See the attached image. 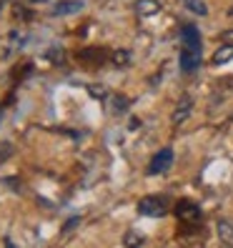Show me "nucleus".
Listing matches in <instances>:
<instances>
[{
	"label": "nucleus",
	"mask_w": 233,
	"mask_h": 248,
	"mask_svg": "<svg viewBox=\"0 0 233 248\" xmlns=\"http://www.w3.org/2000/svg\"><path fill=\"white\" fill-rule=\"evenodd\" d=\"M176 216L181 218V221H186V223H196V221H201V208L196 206V203H191V201H181L176 206Z\"/></svg>",
	"instance_id": "nucleus-4"
},
{
	"label": "nucleus",
	"mask_w": 233,
	"mask_h": 248,
	"mask_svg": "<svg viewBox=\"0 0 233 248\" xmlns=\"http://www.w3.org/2000/svg\"><path fill=\"white\" fill-rule=\"evenodd\" d=\"M166 211H168V203H166V198H161V196H145V198L138 201V213H140V216L161 218V216H166Z\"/></svg>",
	"instance_id": "nucleus-1"
},
{
	"label": "nucleus",
	"mask_w": 233,
	"mask_h": 248,
	"mask_svg": "<svg viewBox=\"0 0 233 248\" xmlns=\"http://www.w3.org/2000/svg\"><path fill=\"white\" fill-rule=\"evenodd\" d=\"M173 166V151L171 148H161L148 163V176H161Z\"/></svg>",
	"instance_id": "nucleus-2"
},
{
	"label": "nucleus",
	"mask_w": 233,
	"mask_h": 248,
	"mask_svg": "<svg viewBox=\"0 0 233 248\" xmlns=\"http://www.w3.org/2000/svg\"><path fill=\"white\" fill-rule=\"evenodd\" d=\"M183 3L191 13H196V16H208V5L203 3V0H183Z\"/></svg>",
	"instance_id": "nucleus-11"
},
{
	"label": "nucleus",
	"mask_w": 233,
	"mask_h": 248,
	"mask_svg": "<svg viewBox=\"0 0 233 248\" xmlns=\"http://www.w3.org/2000/svg\"><path fill=\"white\" fill-rule=\"evenodd\" d=\"M113 63L115 65H128L130 63V53L128 50H115L113 53Z\"/></svg>",
	"instance_id": "nucleus-12"
},
{
	"label": "nucleus",
	"mask_w": 233,
	"mask_h": 248,
	"mask_svg": "<svg viewBox=\"0 0 233 248\" xmlns=\"http://www.w3.org/2000/svg\"><path fill=\"white\" fill-rule=\"evenodd\" d=\"M233 61V46L231 43H226V46H221L216 50L213 55V65H223V63H231Z\"/></svg>",
	"instance_id": "nucleus-9"
},
{
	"label": "nucleus",
	"mask_w": 233,
	"mask_h": 248,
	"mask_svg": "<svg viewBox=\"0 0 233 248\" xmlns=\"http://www.w3.org/2000/svg\"><path fill=\"white\" fill-rule=\"evenodd\" d=\"M33 3H48V0H33Z\"/></svg>",
	"instance_id": "nucleus-15"
},
{
	"label": "nucleus",
	"mask_w": 233,
	"mask_h": 248,
	"mask_svg": "<svg viewBox=\"0 0 233 248\" xmlns=\"http://www.w3.org/2000/svg\"><path fill=\"white\" fill-rule=\"evenodd\" d=\"M216 231H218V238H221L223 243L233 246V223H228V221H218Z\"/></svg>",
	"instance_id": "nucleus-10"
},
{
	"label": "nucleus",
	"mask_w": 233,
	"mask_h": 248,
	"mask_svg": "<svg viewBox=\"0 0 233 248\" xmlns=\"http://www.w3.org/2000/svg\"><path fill=\"white\" fill-rule=\"evenodd\" d=\"M83 10V0H63V3L55 5V16H73V13Z\"/></svg>",
	"instance_id": "nucleus-5"
},
{
	"label": "nucleus",
	"mask_w": 233,
	"mask_h": 248,
	"mask_svg": "<svg viewBox=\"0 0 233 248\" xmlns=\"http://www.w3.org/2000/svg\"><path fill=\"white\" fill-rule=\"evenodd\" d=\"M191 108H193V100L191 98H183L181 103H178V108H176V113H173V123H183L186 118H188V113H191Z\"/></svg>",
	"instance_id": "nucleus-8"
},
{
	"label": "nucleus",
	"mask_w": 233,
	"mask_h": 248,
	"mask_svg": "<svg viewBox=\"0 0 233 248\" xmlns=\"http://www.w3.org/2000/svg\"><path fill=\"white\" fill-rule=\"evenodd\" d=\"M140 243H143V236H136V233L125 236V246H140Z\"/></svg>",
	"instance_id": "nucleus-13"
},
{
	"label": "nucleus",
	"mask_w": 233,
	"mask_h": 248,
	"mask_svg": "<svg viewBox=\"0 0 233 248\" xmlns=\"http://www.w3.org/2000/svg\"><path fill=\"white\" fill-rule=\"evenodd\" d=\"M223 40H228V43H233V33H226V35H223Z\"/></svg>",
	"instance_id": "nucleus-14"
},
{
	"label": "nucleus",
	"mask_w": 233,
	"mask_h": 248,
	"mask_svg": "<svg viewBox=\"0 0 233 248\" xmlns=\"http://www.w3.org/2000/svg\"><path fill=\"white\" fill-rule=\"evenodd\" d=\"M136 10H138V16L151 18V16H155V13L161 10V3H155V0H138V3H136Z\"/></svg>",
	"instance_id": "nucleus-6"
},
{
	"label": "nucleus",
	"mask_w": 233,
	"mask_h": 248,
	"mask_svg": "<svg viewBox=\"0 0 233 248\" xmlns=\"http://www.w3.org/2000/svg\"><path fill=\"white\" fill-rule=\"evenodd\" d=\"M181 38H183V46H201V33L196 25H186L181 31Z\"/></svg>",
	"instance_id": "nucleus-7"
},
{
	"label": "nucleus",
	"mask_w": 233,
	"mask_h": 248,
	"mask_svg": "<svg viewBox=\"0 0 233 248\" xmlns=\"http://www.w3.org/2000/svg\"><path fill=\"white\" fill-rule=\"evenodd\" d=\"M201 46H183L181 50V70L183 73H196L201 65Z\"/></svg>",
	"instance_id": "nucleus-3"
}]
</instances>
